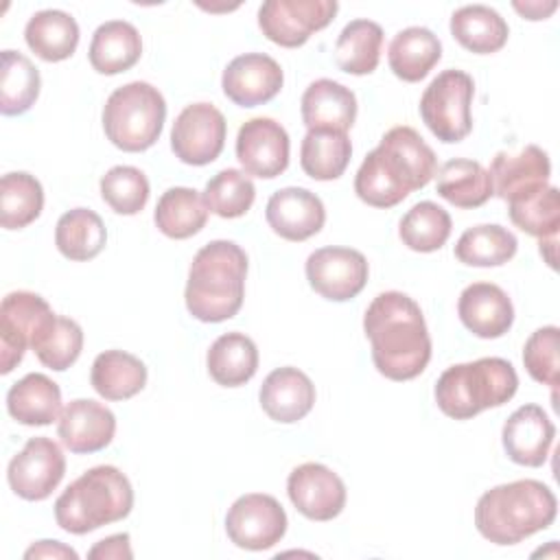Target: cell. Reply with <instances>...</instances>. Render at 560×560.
I'll return each mask as SVG.
<instances>
[{
	"label": "cell",
	"mask_w": 560,
	"mask_h": 560,
	"mask_svg": "<svg viewBox=\"0 0 560 560\" xmlns=\"http://www.w3.org/2000/svg\"><path fill=\"white\" fill-rule=\"evenodd\" d=\"M363 330L376 370L389 381L420 376L431 359V337L413 298L400 291L378 293L365 315Z\"/></svg>",
	"instance_id": "6da1fadb"
},
{
	"label": "cell",
	"mask_w": 560,
	"mask_h": 560,
	"mask_svg": "<svg viewBox=\"0 0 560 560\" xmlns=\"http://www.w3.org/2000/svg\"><path fill=\"white\" fill-rule=\"evenodd\" d=\"M438 173L433 149L407 125L383 133L376 149L361 162L354 177V192L374 208H392L409 192L424 188Z\"/></svg>",
	"instance_id": "7a4b0ae2"
},
{
	"label": "cell",
	"mask_w": 560,
	"mask_h": 560,
	"mask_svg": "<svg viewBox=\"0 0 560 560\" xmlns=\"http://www.w3.org/2000/svg\"><path fill=\"white\" fill-rule=\"evenodd\" d=\"M558 514V501L538 479H518L486 490L475 508L477 532L494 545H516L547 529Z\"/></svg>",
	"instance_id": "3957f363"
},
{
	"label": "cell",
	"mask_w": 560,
	"mask_h": 560,
	"mask_svg": "<svg viewBox=\"0 0 560 560\" xmlns=\"http://www.w3.org/2000/svg\"><path fill=\"white\" fill-rule=\"evenodd\" d=\"M247 254L232 241H210L188 269L184 291L188 313L208 324L234 317L245 298Z\"/></svg>",
	"instance_id": "277c9868"
},
{
	"label": "cell",
	"mask_w": 560,
	"mask_h": 560,
	"mask_svg": "<svg viewBox=\"0 0 560 560\" xmlns=\"http://www.w3.org/2000/svg\"><path fill=\"white\" fill-rule=\"evenodd\" d=\"M133 508V488L116 466H94L55 501V521L68 534H88L122 521Z\"/></svg>",
	"instance_id": "5b68a950"
},
{
	"label": "cell",
	"mask_w": 560,
	"mask_h": 560,
	"mask_svg": "<svg viewBox=\"0 0 560 560\" xmlns=\"http://www.w3.org/2000/svg\"><path fill=\"white\" fill-rule=\"evenodd\" d=\"M518 389L510 361L483 357L446 368L435 383V402L453 420H470L483 409L505 405Z\"/></svg>",
	"instance_id": "8992f818"
},
{
	"label": "cell",
	"mask_w": 560,
	"mask_h": 560,
	"mask_svg": "<svg viewBox=\"0 0 560 560\" xmlns=\"http://www.w3.org/2000/svg\"><path fill=\"white\" fill-rule=\"evenodd\" d=\"M164 118L166 101L147 81H131L116 88L103 107L107 140L127 153H140L153 147L162 133Z\"/></svg>",
	"instance_id": "52a82bcc"
},
{
	"label": "cell",
	"mask_w": 560,
	"mask_h": 560,
	"mask_svg": "<svg viewBox=\"0 0 560 560\" xmlns=\"http://www.w3.org/2000/svg\"><path fill=\"white\" fill-rule=\"evenodd\" d=\"M472 77L464 70L448 68L424 88L420 98V116L438 140L459 142L472 129Z\"/></svg>",
	"instance_id": "ba28073f"
},
{
	"label": "cell",
	"mask_w": 560,
	"mask_h": 560,
	"mask_svg": "<svg viewBox=\"0 0 560 560\" xmlns=\"http://www.w3.org/2000/svg\"><path fill=\"white\" fill-rule=\"evenodd\" d=\"M335 0H267L258 9L262 35L284 48H298L337 15Z\"/></svg>",
	"instance_id": "9c48e42d"
},
{
	"label": "cell",
	"mask_w": 560,
	"mask_h": 560,
	"mask_svg": "<svg viewBox=\"0 0 560 560\" xmlns=\"http://www.w3.org/2000/svg\"><path fill=\"white\" fill-rule=\"evenodd\" d=\"M228 538L247 551H262L282 540L287 514L276 497L252 492L238 497L225 516Z\"/></svg>",
	"instance_id": "30bf717a"
},
{
	"label": "cell",
	"mask_w": 560,
	"mask_h": 560,
	"mask_svg": "<svg viewBox=\"0 0 560 560\" xmlns=\"http://www.w3.org/2000/svg\"><path fill=\"white\" fill-rule=\"evenodd\" d=\"M225 118L212 103L186 105L171 129L175 158L190 166H203L219 158L225 144Z\"/></svg>",
	"instance_id": "8fae6325"
},
{
	"label": "cell",
	"mask_w": 560,
	"mask_h": 560,
	"mask_svg": "<svg viewBox=\"0 0 560 560\" xmlns=\"http://www.w3.org/2000/svg\"><path fill=\"white\" fill-rule=\"evenodd\" d=\"M66 475V457L57 442L37 435L11 457L7 479L11 490L26 501H44L61 483Z\"/></svg>",
	"instance_id": "7c38bea8"
},
{
	"label": "cell",
	"mask_w": 560,
	"mask_h": 560,
	"mask_svg": "<svg viewBox=\"0 0 560 560\" xmlns=\"http://www.w3.org/2000/svg\"><path fill=\"white\" fill-rule=\"evenodd\" d=\"M368 260L359 249L319 247L306 258V280L330 302L357 298L368 282Z\"/></svg>",
	"instance_id": "4fadbf2b"
},
{
	"label": "cell",
	"mask_w": 560,
	"mask_h": 560,
	"mask_svg": "<svg viewBox=\"0 0 560 560\" xmlns=\"http://www.w3.org/2000/svg\"><path fill=\"white\" fill-rule=\"evenodd\" d=\"M52 315L48 302L31 291H11L0 304V372L9 374L24 357L37 328Z\"/></svg>",
	"instance_id": "5bb4252c"
},
{
	"label": "cell",
	"mask_w": 560,
	"mask_h": 560,
	"mask_svg": "<svg viewBox=\"0 0 560 560\" xmlns=\"http://www.w3.org/2000/svg\"><path fill=\"white\" fill-rule=\"evenodd\" d=\"M289 133L267 116L249 118L236 136V158L247 175L273 179L289 166Z\"/></svg>",
	"instance_id": "9a60e30c"
},
{
	"label": "cell",
	"mask_w": 560,
	"mask_h": 560,
	"mask_svg": "<svg viewBox=\"0 0 560 560\" xmlns=\"http://www.w3.org/2000/svg\"><path fill=\"white\" fill-rule=\"evenodd\" d=\"M295 510L311 521H332L346 508V486L337 472L317 462L295 466L287 479Z\"/></svg>",
	"instance_id": "2e32d148"
},
{
	"label": "cell",
	"mask_w": 560,
	"mask_h": 560,
	"mask_svg": "<svg viewBox=\"0 0 560 560\" xmlns=\"http://www.w3.org/2000/svg\"><path fill=\"white\" fill-rule=\"evenodd\" d=\"M280 63L265 52H245L234 57L221 77L223 94L241 107H256L271 101L282 88Z\"/></svg>",
	"instance_id": "e0dca14e"
},
{
	"label": "cell",
	"mask_w": 560,
	"mask_h": 560,
	"mask_svg": "<svg viewBox=\"0 0 560 560\" xmlns=\"http://www.w3.org/2000/svg\"><path fill=\"white\" fill-rule=\"evenodd\" d=\"M488 173L494 195L503 201H516L549 186L551 162L540 147L527 144L518 153L499 151Z\"/></svg>",
	"instance_id": "ac0fdd59"
},
{
	"label": "cell",
	"mask_w": 560,
	"mask_h": 560,
	"mask_svg": "<svg viewBox=\"0 0 560 560\" xmlns=\"http://www.w3.org/2000/svg\"><path fill=\"white\" fill-rule=\"evenodd\" d=\"M265 217L280 238L300 243L324 228L326 208L315 192L300 186H287L269 197Z\"/></svg>",
	"instance_id": "d6986e66"
},
{
	"label": "cell",
	"mask_w": 560,
	"mask_h": 560,
	"mask_svg": "<svg viewBox=\"0 0 560 560\" xmlns=\"http://www.w3.org/2000/svg\"><path fill=\"white\" fill-rule=\"evenodd\" d=\"M57 433L70 453H96L114 440L116 416L103 402L77 398L61 409Z\"/></svg>",
	"instance_id": "ffe728a7"
},
{
	"label": "cell",
	"mask_w": 560,
	"mask_h": 560,
	"mask_svg": "<svg viewBox=\"0 0 560 560\" xmlns=\"http://www.w3.org/2000/svg\"><path fill=\"white\" fill-rule=\"evenodd\" d=\"M556 438V427L538 405L518 407L503 424L501 440L508 457L521 466H542Z\"/></svg>",
	"instance_id": "44dd1931"
},
{
	"label": "cell",
	"mask_w": 560,
	"mask_h": 560,
	"mask_svg": "<svg viewBox=\"0 0 560 560\" xmlns=\"http://www.w3.org/2000/svg\"><path fill=\"white\" fill-rule=\"evenodd\" d=\"M457 315L472 335L497 339L512 328L514 306L499 284L472 282L459 295Z\"/></svg>",
	"instance_id": "7402d4cb"
},
{
	"label": "cell",
	"mask_w": 560,
	"mask_h": 560,
	"mask_svg": "<svg viewBox=\"0 0 560 560\" xmlns=\"http://www.w3.org/2000/svg\"><path fill=\"white\" fill-rule=\"evenodd\" d=\"M262 411L282 424L302 420L315 405V385L298 368L284 365L267 374L258 392Z\"/></svg>",
	"instance_id": "603a6c76"
},
{
	"label": "cell",
	"mask_w": 560,
	"mask_h": 560,
	"mask_svg": "<svg viewBox=\"0 0 560 560\" xmlns=\"http://www.w3.org/2000/svg\"><path fill=\"white\" fill-rule=\"evenodd\" d=\"M300 109L308 129H332L346 133L357 118V96L350 88L332 79H317L304 90Z\"/></svg>",
	"instance_id": "cb8c5ba5"
},
{
	"label": "cell",
	"mask_w": 560,
	"mask_h": 560,
	"mask_svg": "<svg viewBox=\"0 0 560 560\" xmlns=\"http://www.w3.org/2000/svg\"><path fill=\"white\" fill-rule=\"evenodd\" d=\"M7 409L20 424L46 427L61 416V389L46 374L31 372L11 385Z\"/></svg>",
	"instance_id": "d4e9b609"
},
{
	"label": "cell",
	"mask_w": 560,
	"mask_h": 560,
	"mask_svg": "<svg viewBox=\"0 0 560 560\" xmlns=\"http://www.w3.org/2000/svg\"><path fill=\"white\" fill-rule=\"evenodd\" d=\"M142 55V39L133 24L125 20L103 22L90 42V63L101 74H118L138 63Z\"/></svg>",
	"instance_id": "484cf974"
},
{
	"label": "cell",
	"mask_w": 560,
	"mask_h": 560,
	"mask_svg": "<svg viewBox=\"0 0 560 560\" xmlns=\"http://www.w3.org/2000/svg\"><path fill=\"white\" fill-rule=\"evenodd\" d=\"M440 59H442V44L438 35H433V31L424 26L402 28L400 33L394 35L387 50V61L392 72L407 83H416L424 79Z\"/></svg>",
	"instance_id": "4316f807"
},
{
	"label": "cell",
	"mask_w": 560,
	"mask_h": 560,
	"mask_svg": "<svg viewBox=\"0 0 560 560\" xmlns=\"http://www.w3.org/2000/svg\"><path fill=\"white\" fill-rule=\"evenodd\" d=\"M90 383L105 400H127L147 385V365L125 350H105L92 363Z\"/></svg>",
	"instance_id": "83f0119b"
},
{
	"label": "cell",
	"mask_w": 560,
	"mask_h": 560,
	"mask_svg": "<svg viewBox=\"0 0 560 560\" xmlns=\"http://www.w3.org/2000/svg\"><path fill=\"white\" fill-rule=\"evenodd\" d=\"M28 48L44 61H63L72 57L79 44L77 20L59 9L37 11L24 28Z\"/></svg>",
	"instance_id": "f1b7e54d"
},
{
	"label": "cell",
	"mask_w": 560,
	"mask_h": 560,
	"mask_svg": "<svg viewBox=\"0 0 560 560\" xmlns=\"http://www.w3.org/2000/svg\"><path fill=\"white\" fill-rule=\"evenodd\" d=\"M451 35L475 55H490L505 46L508 22L486 4H466L451 15Z\"/></svg>",
	"instance_id": "f546056e"
},
{
	"label": "cell",
	"mask_w": 560,
	"mask_h": 560,
	"mask_svg": "<svg viewBox=\"0 0 560 560\" xmlns=\"http://www.w3.org/2000/svg\"><path fill=\"white\" fill-rule=\"evenodd\" d=\"M438 195L455 208H479L492 195V177L483 164L466 158L448 160L438 171Z\"/></svg>",
	"instance_id": "4dcf8cb0"
},
{
	"label": "cell",
	"mask_w": 560,
	"mask_h": 560,
	"mask_svg": "<svg viewBox=\"0 0 560 560\" xmlns=\"http://www.w3.org/2000/svg\"><path fill=\"white\" fill-rule=\"evenodd\" d=\"M208 374L223 387L245 385L258 370V348L243 332L217 337L206 357Z\"/></svg>",
	"instance_id": "1f68e13d"
},
{
	"label": "cell",
	"mask_w": 560,
	"mask_h": 560,
	"mask_svg": "<svg viewBox=\"0 0 560 560\" xmlns=\"http://www.w3.org/2000/svg\"><path fill=\"white\" fill-rule=\"evenodd\" d=\"M350 155L352 144L348 133L332 129H308L300 147L302 171L317 182L341 177Z\"/></svg>",
	"instance_id": "d6a6232c"
},
{
	"label": "cell",
	"mask_w": 560,
	"mask_h": 560,
	"mask_svg": "<svg viewBox=\"0 0 560 560\" xmlns=\"http://www.w3.org/2000/svg\"><path fill=\"white\" fill-rule=\"evenodd\" d=\"M107 230L103 219L90 208H72L63 212L55 228L57 249L77 262L92 260L105 247Z\"/></svg>",
	"instance_id": "836d02e7"
},
{
	"label": "cell",
	"mask_w": 560,
	"mask_h": 560,
	"mask_svg": "<svg viewBox=\"0 0 560 560\" xmlns=\"http://www.w3.org/2000/svg\"><path fill=\"white\" fill-rule=\"evenodd\" d=\"M208 208L203 197L195 188L175 186L162 192L158 199L153 221L158 230L168 238H188L197 234L208 221Z\"/></svg>",
	"instance_id": "e575fe53"
},
{
	"label": "cell",
	"mask_w": 560,
	"mask_h": 560,
	"mask_svg": "<svg viewBox=\"0 0 560 560\" xmlns=\"http://www.w3.org/2000/svg\"><path fill=\"white\" fill-rule=\"evenodd\" d=\"M383 48V28L372 20L348 22L335 42V61L348 74L376 70Z\"/></svg>",
	"instance_id": "d590c367"
},
{
	"label": "cell",
	"mask_w": 560,
	"mask_h": 560,
	"mask_svg": "<svg viewBox=\"0 0 560 560\" xmlns=\"http://www.w3.org/2000/svg\"><path fill=\"white\" fill-rule=\"evenodd\" d=\"M518 249L516 236L497 223L468 228L455 245V258L468 267H499L514 258Z\"/></svg>",
	"instance_id": "8d00e7d4"
},
{
	"label": "cell",
	"mask_w": 560,
	"mask_h": 560,
	"mask_svg": "<svg viewBox=\"0 0 560 560\" xmlns=\"http://www.w3.org/2000/svg\"><path fill=\"white\" fill-rule=\"evenodd\" d=\"M31 350L46 368L63 372L79 359L83 350V330L74 319L52 313L37 328L31 341Z\"/></svg>",
	"instance_id": "74e56055"
},
{
	"label": "cell",
	"mask_w": 560,
	"mask_h": 560,
	"mask_svg": "<svg viewBox=\"0 0 560 560\" xmlns=\"http://www.w3.org/2000/svg\"><path fill=\"white\" fill-rule=\"evenodd\" d=\"M39 70L33 61L18 50H2L0 70V112L18 116L33 107L39 96Z\"/></svg>",
	"instance_id": "f35d334b"
},
{
	"label": "cell",
	"mask_w": 560,
	"mask_h": 560,
	"mask_svg": "<svg viewBox=\"0 0 560 560\" xmlns=\"http://www.w3.org/2000/svg\"><path fill=\"white\" fill-rule=\"evenodd\" d=\"M44 208V188L31 173H7L0 179V223L4 230H22Z\"/></svg>",
	"instance_id": "ab89813d"
},
{
	"label": "cell",
	"mask_w": 560,
	"mask_h": 560,
	"mask_svg": "<svg viewBox=\"0 0 560 560\" xmlns=\"http://www.w3.org/2000/svg\"><path fill=\"white\" fill-rule=\"evenodd\" d=\"M398 236L413 252H435L451 236V214L433 201H420L402 214Z\"/></svg>",
	"instance_id": "60d3db41"
},
{
	"label": "cell",
	"mask_w": 560,
	"mask_h": 560,
	"mask_svg": "<svg viewBox=\"0 0 560 560\" xmlns=\"http://www.w3.org/2000/svg\"><path fill=\"white\" fill-rule=\"evenodd\" d=\"M510 221L529 236L551 238L560 228V192L556 186H545L534 195L508 201Z\"/></svg>",
	"instance_id": "b9f144b4"
},
{
	"label": "cell",
	"mask_w": 560,
	"mask_h": 560,
	"mask_svg": "<svg viewBox=\"0 0 560 560\" xmlns=\"http://www.w3.org/2000/svg\"><path fill=\"white\" fill-rule=\"evenodd\" d=\"M201 197L206 208L217 217L236 219L252 208L256 199V188L247 173L236 168H223L212 179H208Z\"/></svg>",
	"instance_id": "7bdbcfd3"
},
{
	"label": "cell",
	"mask_w": 560,
	"mask_h": 560,
	"mask_svg": "<svg viewBox=\"0 0 560 560\" xmlns=\"http://www.w3.org/2000/svg\"><path fill=\"white\" fill-rule=\"evenodd\" d=\"M101 197L116 214H138L149 201V179L136 166H112L101 177Z\"/></svg>",
	"instance_id": "ee69618b"
},
{
	"label": "cell",
	"mask_w": 560,
	"mask_h": 560,
	"mask_svg": "<svg viewBox=\"0 0 560 560\" xmlns=\"http://www.w3.org/2000/svg\"><path fill=\"white\" fill-rule=\"evenodd\" d=\"M558 346H560L558 326H542L529 335L523 348V363L529 376L542 385H549L551 389H556L560 381Z\"/></svg>",
	"instance_id": "f6af8a7d"
},
{
	"label": "cell",
	"mask_w": 560,
	"mask_h": 560,
	"mask_svg": "<svg viewBox=\"0 0 560 560\" xmlns=\"http://www.w3.org/2000/svg\"><path fill=\"white\" fill-rule=\"evenodd\" d=\"M88 558H92V560H131L133 551H131L129 534L122 532V534H114V536L98 540L88 551Z\"/></svg>",
	"instance_id": "bcb514c9"
},
{
	"label": "cell",
	"mask_w": 560,
	"mask_h": 560,
	"mask_svg": "<svg viewBox=\"0 0 560 560\" xmlns=\"http://www.w3.org/2000/svg\"><path fill=\"white\" fill-rule=\"evenodd\" d=\"M24 558L31 560V558H52V560H61V558H72L77 560L79 553L70 547H66L63 542L59 540H39L35 545H31L26 551H24Z\"/></svg>",
	"instance_id": "7dc6e473"
},
{
	"label": "cell",
	"mask_w": 560,
	"mask_h": 560,
	"mask_svg": "<svg viewBox=\"0 0 560 560\" xmlns=\"http://www.w3.org/2000/svg\"><path fill=\"white\" fill-rule=\"evenodd\" d=\"M512 7L527 20H545L558 9V2H512Z\"/></svg>",
	"instance_id": "c3c4849f"
},
{
	"label": "cell",
	"mask_w": 560,
	"mask_h": 560,
	"mask_svg": "<svg viewBox=\"0 0 560 560\" xmlns=\"http://www.w3.org/2000/svg\"><path fill=\"white\" fill-rule=\"evenodd\" d=\"M556 245H558V236L540 241V256H545V260L551 269H556Z\"/></svg>",
	"instance_id": "681fc988"
}]
</instances>
